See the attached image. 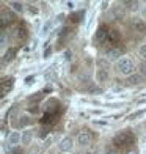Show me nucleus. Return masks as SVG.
<instances>
[{
	"label": "nucleus",
	"mask_w": 146,
	"mask_h": 154,
	"mask_svg": "<svg viewBox=\"0 0 146 154\" xmlns=\"http://www.w3.org/2000/svg\"><path fill=\"white\" fill-rule=\"evenodd\" d=\"M116 68H118V72L123 74V75L130 77L132 74H135V63L129 57H123L120 61L116 63Z\"/></svg>",
	"instance_id": "nucleus-1"
},
{
	"label": "nucleus",
	"mask_w": 146,
	"mask_h": 154,
	"mask_svg": "<svg viewBox=\"0 0 146 154\" xmlns=\"http://www.w3.org/2000/svg\"><path fill=\"white\" fill-rule=\"evenodd\" d=\"M134 140H135V137L130 134L129 131H124V132H120L118 135H115V138H113V145H116V146H129V145H132L134 143Z\"/></svg>",
	"instance_id": "nucleus-2"
},
{
	"label": "nucleus",
	"mask_w": 146,
	"mask_h": 154,
	"mask_svg": "<svg viewBox=\"0 0 146 154\" xmlns=\"http://www.w3.org/2000/svg\"><path fill=\"white\" fill-rule=\"evenodd\" d=\"M75 142H77L79 146H83V148H85V146H90V145H91V142H93V134L90 131L83 129V131H80L79 134H77Z\"/></svg>",
	"instance_id": "nucleus-3"
},
{
	"label": "nucleus",
	"mask_w": 146,
	"mask_h": 154,
	"mask_svg": "<svg viewBox=\"0 0 146 154\" xmlns=\"http://www.w3.org/2000/svg\"><path fill=\"white\" fill-rule=\"evenodd\" d=\"M108 35H110V30L107 29V25H101L94 33V38H93L94 44H102L105 41H108Z\"/></svg>",
	"instance_id": "nucleus-4"
},
{
	"label": "nucleus",
	"mask_w": 146,
	"mask_h": 154,
	"mask_svg": "<svg viewBox=\"0 0 146 154\" xmlns=\"http://www.w3.org/2000/svg\"><path fill=\"white\" fill-rule=\"evenodd\" d=\"M123 54H124V49L123 47H110L108 51L105 52V58L108 61H113V60L120 61L123 58Z\"/></svg>",
	"instance_id": "nucleus-5"
},
{
	"label": "nucleus",
	"mask_w": 146,
	"mask_h": 154,
	"mask_svg": "<svg viewBox=\"0 0 146 154\" xmlns=\"http://www.w3.org/2000/svg\"><path fill=\"white\" fill-rule=\"evenodd\" d=\"M72 148H74V140H72V137H63V138H61V142L58 143V149H60L61 152H65V154L71 152Z\"/></svg>",
	"instance_id": "nucleus-6"
},
{
	"label": "nucleus",
	"mask_w": 146,
	"mask_h": 154,
	"mask_svg": "<svg viewBox=\"0 0 146 154\" xmlns=\"http://www.w3.org/2000/svg\"><path fill=\"white\" fill-rule=\"evenodd\" d=\"M108 79H110L108 69H105V68H97V69H96V82H97V83L104 85L105 82H108Z\"/></svg>",
	"instance_id": "nucleus-7"
},
{
	"label": "nucleus",
	"mask_w": 146,
	"mask_h": 154,
	"mask_svg": "<svg viewBox=\"0 0 146 154\" xmlns=\"http://www.w3.org/2000/svg\"><path fill=\"white\" fill-rule=\"evenodd\" d=\"M130 27L137 33H146V22H144L143 19H134L130 22Z\"/></svg>",
	"instance_id": "nucleus-8"
},
{
	"label": "nucleus",
	"mask_w": 146,
	"mask_h": 154,
	"mask_svg": "<svg viewBox=\"0 0 146 154\" xmlns=\"http://www.w3.org/2000/svg\"><path fill=\"white\" fill-rule=\"evenodd\" d=\"M20 142H22V135H20L19 132H11V134H8V145L16 146Z\"/></svg>",
	"instance_id": "nucleus-9"
},
{
	"label": "nucleus",
	"mask_w": 146,
	"mask_h": 154,
	"mask_svg": "<svg viewBox=\"0 0 146 154\" xmlns=\"http://www.w3.org/2000/svg\"><path fill=\"white\" fill-rule=\"evenodd\" d=\"M141 82H143V75L141 74H132L130 77H127L129 85H140Z\"/></svg>",
	"instance_id": "nucleus-10"
},
{
	"label": "nucleus",
	"mask_w": 146,
	"mask_h": 154,
	"mask_svg": "<svg viewBox=\"0 0 146 154\" xmlns=\"http://www.w3.org/2000/svg\"><path fill=\"white\" fill-rule=\"evenodd\" d=\"M32 140H33V132L32 131H25L24 134H22V143L24 146H29L30 143H32Z\"/></svg>",
	"instance_id": "nucleus-11"
},
{
	"label": "nucleus",
	"mask_w": 146,
	"mask_h": 154,
	"mask_svg": "<svg viewBox=\"0 0 146 154\" xmlns=\"http://www.w3.org/2000/svg\"><path fill=\"white\" fill-rule=\"evenodd\" d=\"M13 87V79L10 77V79H2V93L6 94V91H10Z\"/></svg>",
	"instance_id": "nucleus-12"
},
{
	"label": "nucleus",
	"mask_w": 146,
	"mask_h": 154,
	"mask_svg": "<svg viewBox=\"0 0 146 154\" xmlns=\"http://www.w3.org/2000/svg\"><path fill=\"white\" fill-rule=\"evenodd\" d=\"M123 5L126 6L129 11H138L140 10V3L138 2H123Z\"/></svg>",
	"instance_id": "nucleus-13"
},
{
	"label": "nucleus",
	"mask_w": 146,
	"mask_h": 154,
	"mask_svg": "<svg viewBox=\"0 0 146 154\" xmlns=\"http://www.w3.org/2000/svg\"><path fill=\"white\" fill-rule=\"evenodd\" d=\"M110 14L113 16V19H121L123 16H124V10L121 8V6H118V8H113L112 10V13Z\"/></svg>",
	"instance_id": "nucleus-14"
},
{
	"label": "nucleus",
	"mask_w": 146,
	"mask_h": 154,
	"mask_svg": "<svg viewBox=\"0 0 146 154\" xmlns=\"http://www.w3.org/2000/svg\"><path fill=\"white\" fill-rule=\"evenodd\" d=\"M120 33H118V30H110V35H108V41L110 43H118L120 41Z\"/></svg>",
	"instance_id": "nucleus-15"
},
{
	"label": "nucleus",
	"mask_w": 146,
	"mask_h": 154,
	"mask_svg": "<svg viewBox=\"0 0 146 154\" xmlns=\"http://www.w3.org/2000/svg\"><path fill=\"white\" fill-rule=\"evenodd\" d=\"M30 124V118L29 116H20L17 121V128H25V126Z\"/></svg>",
	"instance_id": "nucleus-16"
},
{
	"label": "nucleus",
	"mask_w": 146,
	"mask_h": 154,
	"mask_svg": "<svg viewBox=\"0 0 146 154\" xmlns=\"http://www.w3.org/2000/svg\"><path fill=\"white\" fill-rule=\"evenodd\" d=\"M17 113V106H13V107H10V110L6 112V115H5V120H11L13 116H14Z\"/></svg>",
	"instance_id": "nucleus-17"
},
{
	"label": "nucleus",
	"mask_w": 146,
	"mask_h": 154,
	"mask_svg": "<svg viewBox=\"0 0 146 154\" xmlns=\"http://www.w3.org/2000/svg\"><path fill=\"white\" fill-rule=\"evenodd\" d=\"M10 6H13V10L17 11V13H22L24 11V5L20 2H10Z\"/></svg>",
	"instance_id": "nucleus-18"
},
{
	"label": "nucleus",
	"mask_w": 146,
	"mask_h": 154,
	"mask_svg": "<svg viewBox=\"0 0 146 154\" xmlns=\"http://www.w3.org/2000/svg\"><path fill=\"white\" fill-rule=\"evenodd\" d=\"M146 113V110H140V112H135V113H132V115H129V118L127 120H130V121H134V120H137V118H140V116H143Z\"/></svg>",
	"instance_id": "nucleus-19"
},
{
	"label": "nucleus",
	"mask_w": 146,
	"mask_h": 154,
	"mask_svg": "<svg viewBox=\"0 0 146 154\" xmlns=\"http://www.w3.org/2000/svg\"><path fill=\"white\" fill-rule=\"evenodd\" d=\"M14 54H16V51H14V49H10V51H8V52L5 54V58H3V63H5L6 60L10 61V60L13 58V55H14Z\"/></svg>",
	"instance_id": "nucleus-20"
},
{
	"label": "nucleus",
	"mask_w": 146,
	"mask_h": 154,
	"mask_svg": "<svg viewBox=\"0 0 146 154\" xmlns=\"http://www.w3.org/2000/svg\"><path fill=\"white\" fill-rule=\"evenodd\" d=\"M53 77H55V72H53V68H50V69H49V71H47V72L44 74V79H46V80H52Z\"/></svg>",
	"instance_id": "nucleus-21"
},
{
	"label": "nucleus",
	"mask_w": 146,
	"mask_h": 154,
	"mask_svg": "<svg viewBox=\"0 0 146 154\" xmlns=\"http://www.w3.org/2000/svg\"><path fill=\"white\" fill-rule=\"evenodd\" d=\"M50 29H52V22H50V20H49L47 24H44V27H43V32H41V33H43V35H49V32H50Z\"/></svg>",
	"instance_id": "nucleus-22"
},
{
	"label": "nucleus",
	"mask_w": 146,
	"mask_h": 154,
	"mask_svg": "<svg viewBox=\"0 0 146 154\" xmlns=\"http://www.w3.org/2000/svg\"><path fill=\"white\" fill-rule=\"evenodd\" d=\"M138 55H140L143 60H146V44L140 46V49H138Z\"/></svg>",
	"instance_id": "nucleus-23"
},
{
	"label": "nucleus",
	"mask_w": 146,
	"mask_h": 154,
	"mask_svg": "<svg viewBox=\"0 0 146 154\" xmlns=\"http://www.w3.org/2000/svg\"><path fill=\"white\" fill-rule=\"evenodd\" d=\"M138 71H140V74H141L143 77H146V60H143V61H141L140 69H138Z\"/></svg>",
	"instance_id": "nucleus-24"
},
{
	"label": "nucleus",
	"mask_w": 146,
	"mask_h": 154,
	"mask_svg": "<svg viewBox=\"0 0 146 154\" xmlns=\"http://www.w3.org/2000/svg\"><path fill=\"white\" fill-rule=\"evenodd\" d=\"M104 152H105V154H118V149L115 148V146H107Z\"/></svg>",
	"instance_id": "nucleus-25"
},
{
	"label": "nucleus",
	"mask_w": 146,
	"mask_h": 154,
	"mask_svg": "<svg viewBox=\"0 0 146 154\" xmlns=\"http://www.w3.org/2000/svg\"><path fill=\"white\" fill-rule=\"evenodd\" d=\"M5 46H6V33L2 32V47L5 49Z\"/></svg>",
	"instance_id": "nucleus-26"
},
{
	"label": "nucleus",
	"mask_w": 146,
	"mask_h": 154,
	"mask_svg": "<svg viewBox=\"0 0 146 154\" xmlns=\"http://www.w3.org/2000/svg\"><path fill=\"white\" fill-rule=\"evenodd\" d=\"M32 83H35V75L33 77H27V80H25V85H32Z\"/></svg>",
	"instance_id": "nucleus-27"
},
{
	"label": "nucleus",
	"mask_w": 146,
	"mask_h": 154,
	"mask_svg": "<svg viewBox=\"0 0 146 154\" xmlns=\"http://www.w3.org/2000/svg\"><path fill=\"white\" fill-rule=\"evenodd\" d=\"M52 54V47H47V51H44V58H49Z\"/></svg>",
	"instance_id": "nucleus-28"
},
{
	"label": "nucleus",
	"mask_w": 146,
	"mask_h": 154,
	"mask_svg": "<svg viewBox=\"0 0 146 154\" xmlns=\"http://www.w3.org/2000/svg\"><path fill=\"white\" fill-rule=\"evenodd\" d=\"M93 123H94V124H99V126H108L107 121H97V120H94Z\"/></svg>",
	"instance_id": "nucleus-29"
},
{
	"label": "nucleus",
	"mask_w": 146,
	"mask_h": 154,
	"mask_svg": "<svg viewBox=\"0 0 146 154\" xmlns=\"http://www.w3.org/2000/svg\"><path fill=\"white\" fill-rule=\"evenodd\" d=\"M127 154H138V152H137V151H135V149H130V151H129V152H127Z\"/></svg>",
	"instance_id": "nucleus-30"
},
{
	"label": "nucleus",
	"mask_w": 146,
	"mask_h": 154,
	"mask_svg": "<svg viewBox=\"0 0 146 154\" xmlns=\"http://www.w3.org/2000/svg\"><path fill=\"white\" fill-rule=\"evenodd\" d=\"M68 154H69V152H68Z\"/></svg>",
	"instance_id": "nucleus-31"
}]
</instances>
